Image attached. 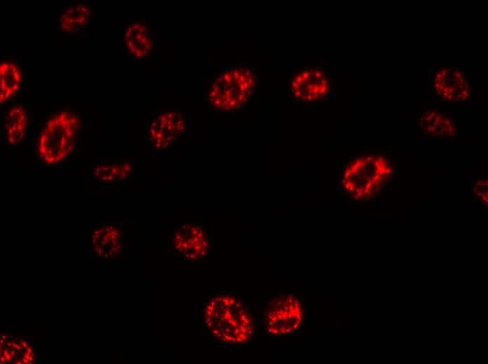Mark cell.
<instances>
[{
	"mask_svg": "<svg viewBox=\"0 0 488 364\" xmlns=\"http://www.w3.org/2000/svg\"><path fill=\"white\" fill-rule=\"evenodd\" d=\"M15 348H16L17 349L20 350V351L22 349V347H21L19 344H17Z\"/></svg>",
	"mask_w": 488,
	"mask_h": 364,
	"instance_id": "7402d4cb",
	"label": "cell"
},
{
	"mask_svg": "<svg viewBox=\"0 0 488 364\" xmlns=\"http://www.w3.org/2000/svg\"><path fill=\"white\" fill-rule=\"evenodd\" d=\"M173 248L180 255L190 260H198L208 252V241L198 225L180 227L173 238Z\"/></svg>",
	"mask_w": 488,
	"mask_h": 364,
	"instance_id": "ba28073f",
	"label": "cell"
},
{
	"mask_svg": "<svg viewBox=\"0 0 488 364\" xmlns=\"http://www.w3.org/2000/svg\"><path fill=\"white\" fill-rule=\"evenodd\" d=\"M123 43L128 55L142 59L150 54L154 37L146 23L137 22L127 27L123 35Z\"/></svg>",
	"mask_w": 488,
	"mask_h": 364,
	"instance_id": "8fae6325",
	"label": "cell"
},
{
	"mask_svg": "<svg viewBox=\"0 0 488 364\" xmlns=\"http://www.w3.org/2000/svg\"><path fill=\"white\" fill-rule=\"evenodd\" d=\"M12 341L16 342L17 344H19L20 342L21 341V340H20V338H18V337H15L12 340Z\"/></svg>",
	"mask_w": 488,
	"mask_h": 364,
	"instance_id": "ac0fdd59",
	"label": "cell"
},
{
	"mask_svg": "<svg viewBox=\"0 0 488 364\" xmlns=\"http://www.w3.org/2000/svg\"><path fill=\"white\" fill-rule=\"evenodd\" d=\"M433 87L445 100L462 102L469 97V85L460 69H440L434 76Z\"/></svg>",
	"mask_w": 488,
	"mask_h": 364,
	"instance_id": "9c48e42d",
	"label": "cell"
},
{
	"mask_svg": "<svg viewBox=\"0 0 488 364\" xmlns=\"http://www.w3.org/2000/svg\"><path fill=\"white\" fill-rule=\"evenodd\" d=\"M8 347L12 346V340L10 341L8 344H6Z\"/></svg>",
	"mask_w": 488,
	"mask_h": 364,
	"instance_id": "44dd1931",
	"label": "cell"
},
{
	"mask_svg": "<svg viewBox=\"0 0 488 364\" xmlns=\"http://www.w3.org/2000/svg\"><path fill=\"white\" fill-rule=\"evenodd\" d=\"M304 320V308L294 295L282 293L270 302L265 314V328L273 336H286L296 332Z\"/></svg>",
	"mask_w": 488,
	"mask_h": 364,
	"instance_id": "5b68a950",
	"label": "cell"
},
{
	"mask_svg": "<svg viewBox=\"0 0 488 364\" xmlns=\"http://www.w3.org/2000/svg\"><path fill=\"white\" fill-rule=\"evenodd\" d=\"M257 83L256 72L251 66H231L213 79L206 99L215 110L236 111L249 102Z\"/></svg>",
	"mask_w": 488,
	"mask_h": 364,
	"instance_id": "7a4b0ae2",
	"label": "cell"
},
{
	"mask_svg": "<svg viewBox=\"0 0 488 364\" xmlns=\"http://www.w3.org/2000/svg\"><path fill=\"white\" fill-rule=\"evenodd\" d=\"M14 337H15V336H14L13 334H11V335L8 337V338H9L11 340H12Z\"/></svg>",
	"mask_w": 488,
	"mask_h": 364,
	"instance_id": "603a6c76",
	"label": "cell"
},
{
	"mask_svg": "<svg viewBox=\"0 0 488 364\" xmlns=\"http://www.w3.org/2000/svg\"><path fill=\"white\" fill-rule=\"evenodd\" d=\"M5 361H6L5 356L4 355H1V363H4Z\"/></svg>",
	"mask_w": 488,
	"mask_h": 364,
	"instance_id": "d6986e66",
	"label": "cell"
},
{
	"mask_svg": "<svg viewBox=\"0 0 488 364\" xmlns=\"http://www.w3.org/2000/svg\"><path fill=\"white\" fill-rule=\"evenodd\" d=\"M90 230V247L99 258H115L122 250L123 232L110 223L93 225Z\"/></svg>",
	"mask_w": 488,
	"mask_h": 364,
	"instance_id": "30bf717a",
	"label": "cell"
},
{
	"mask_svg": "<svg viewBox=\"0 0 488 364\" xmlns=\"http://www.w3.org/2000/svg\"><path fill=\"white\" fill-rule=\"evenodd\" d=\"M330 90L331 83L325 71L316 67H307L296 71L290 82L292 97L303 102L323 100Z\"/></svg>",
	"mask_w": 488,
	"mask_h": 364,
	"instance_id": "8992f818",
	"label": "cell"
},
{
	"mask_svg": "<svg viewBox=\"0 0 488 364\" xmlns=\"http://www.w3.org/2000/svg\"><path fill=\"white\" fill-rule=\"evenodd\" d=\"M421 127L428 134L440 139H447L454 134L452 121L440 112H427L421 119Z\"/></svg>",
	"mask_w": 488,
	"mask_h": 364,
	"instance_id": "9a60e30c",
	"label": "cell"
},
{
	"mask_svg": "<svg viewBox=\"0 0 488 364\" xmlns=\"http://www.w3.org/2000/svg\"><path fill=\"white\" fill-rule=\"evenodd\" d=\"M22 74L18 64L14 60H4L0 63V103L10 100L20 89Z\"/></svg>",
	"mask_w": 488,
	"mask_h": 364,
	"instance_id": "4fadbf2b",
	"label": "cell"
},
{
	"mask_svg": "<svg viewBox=\"0 0 488 364\" xmlns=\"http://www.w3.org/2000/svg\"><path fill=\"white\" fill-rule=\"evenodd\" d=\"M474 192L477 197L483 202L484 204H487V178L480 180L474 187Z\"/></svg>",
	"mask_w": 488,
	"mask_h": 364,
	"instance_id": "e0dca14e",
	"label": "cell"
},
{
	"mask_svg": "<svg viewBox=\"0 0 488 364\" xmlns=\"http://www.w3.org/2000/svg\"><path fill=\"white\" fill-rule=\"evenodd\" d=\"M28 121L27 111L23 106L19 104L11 106L3 118L4 141L11 146L21 144L27 132Z\"/></svg>",
	"mask_w": 488,
	"mask_h": 364,
	"instance_id": "7c38bea8",
	"label": "cell"
},
{
	"mask_svg": "<svg viewBox=\"0 0 488 364\" xmlns=\"http://www.w3.org/2000/svg\"><path fill=\"white\" fill-rule=\"evenodd\" d=\"M22 362H23V363H26V364H27V363H29V360L27 358H24L22 359Z\"/></svg>",
	"mask_w": 488,
	"mask_h": 364,
	"instance_id": "ffe728a7",
	"label": "cell"
},
{
	"mask_svg": "<svg viewBox=\"0 0 488 364\" xmlns=\"http://www.w3.org/2000/svg\"><path fill=\"white\" fill-rule=\"evenodd\" d=\"M80 118L71 109H62L45 123L37 141V155L46 164L55 165L73 151L80 130Z\"/></svg>",
	"mask_w": 488,
	"mask_h": 364,
	"instance_id": "3957f363",
	"label": "cell"
},
{
	"mask_svg": "<svg viewBox=\"0 0 488 364\" xmlns=\"http://www.w3.org/2000/svg\"><path fill=\"white\" fill-rule=\"evenodd\" d=\"M130 162L98 164L93 168V177L99 182L108 183L126 178L131 172Z\"/></svg>",
	"mask_w": 488,
	"mask_h": 364,
	"instance_id": "2e32d148",
	"label": "cell"
},
{
	"mask_svg": "<svg viewBox=\"0 0 488 364\" xmlns=\"http://www.w3.org/2000/svg\"><path fill=\"white\" fill-rule=\"evenodd\" d=\"M203 316L206 330L224 344H244L254 335L252 314L243 301L232 295L223 294L210 299L204 305Z\"/></svg>",
	"mask_w": 488,
	"mask_h": 364,
	"instance_id": "6da1fadb",
	"label": "cell"
},
{
	"mask_svg": "<svg viewBox=\"0 0 488 364\" xmlns=\"http://www.w3.org/2000/svg\"><path fill=\"white\" fill-rule=\"evenodd\" d=\"M184 127V120L178 113L165 111L159 113L149 126V144L156 150H165L182 136Z\"/></svg>",
	"mask_w": 488,
	"mask_h": 364,
	"instance_id": "52a82bcc",
	"label": "cell"
},
{
	"mask_svg": "<svg viewBox=\"0 0 488 364\" xmlns=\"http://www.w3.org/2000/svg\"><path fill=\"white\" fill-rule=\"evenodd\" d=\"M393 172L390 162L384 156H360L344 168L342 186L355 200L370 199L380 192L390 180Z\"/></svg>",
	"mask_w": 488,
	"mask_h": 364,
	"instance_id": "277c9868",
	"label": "cell"
},
{
	"mask_svg": "<svg viewBox=\"0 0 488 364\" xmlns=\"http://www.w3.org/2000/svg\"><path fill=\"white\" fill-rule=\"evenodd\" d=\"M90 18V8L86 4L79 3L63 11L59 18L57 28L60 33L72 34L86 27Z\"/></svg>",
	"mask_w": 488,
	"mask_h": 364,
	"instance_id": "5bb4252c",
	"label": "cell"
}]
</instances>
